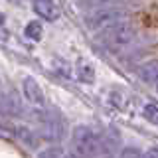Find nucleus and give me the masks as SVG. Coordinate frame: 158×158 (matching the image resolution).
<instances>
[{
    "label": "nucleus",
    "mask_w": 158,
    "mask_h": 158,
    "mask_svg": "<svg viewBox=\"0 0 158 158\" xmlns=\"http://www.w3.org/2000/svg\"><path fill=\"white\" fill-rule=\"evenodd\" d=\"M71 150L75 158H95L101 154L99 135L87 125H79L71 132Z\"/></svg>",
    "instance_id": "nucleus-1"
},
{
    "label": "nucleus",
    "mask_w": 158,
    "mask_h": 158,
    "mask_svg": "<svg viewBox=\"0 0 158 158\" xmlns=\"http://www.w3.org/2000/svg\"><path fill=\"white\" fill-rule=\"evenodd\" d=\"M135 38H136V30H135V26H131L128 22L115 24V26L107 28L105 32L97 34V40L107 49H111V52H118V49L128 48L132 42H135Z\"/></svg>",
    "instance_id": "nucleus-2"
},
{
    "label": "nucleus",
    "mask_w": 158,
    "mask_h": 158,
    "mask_svg": "<svg viewBox=\"0 0 158 158\" xmlns=\"http://www.w3.org/2000/svg\"><path fill=\"white\" fill-rule=\"evenodd\" d=\"M121 22H125V12L118 8H97L85 16L87 28L93 30L95 34H101L107 28L115 26V24H121Z\"/></svg>",
    "instance_id": "nucleus-3"
},
{
    "label": "nucleus",
    "mask_w": 158,
    "mask_h": 158,
    "mask_svg": "<svg viewBox=\"0 0 158 158\" xmlns=\"http://www.w3.org/2000/svg\"><path fill=\"white\" fill-rule=\"evenodd\" d=\"M0 115L8 118L22 115V101L16 91H6L0 95Z\"/></svg>",
    "instance_id": "nucleus-4"
},
{
    "label": "nucleus",
    "mask_w": 158,
    "mask_h": 158,
    "mask_svg": "<svg viewBox=\"0 0 158 158\" xmlns=\"http://www.w3.org/2000/svg\"><path fill=\"white\" fill-rule=\"evenodd\" d=\"M22 91H24V97H26L32 105H36V107L44 105V101H46L42 87H40V83L34 77H26L22 81Z\"/></svg>",
    "instance_id": "nucleus-5"
},
{
    "label": "nucleus",
    "mask_w": 158,
    "mask_h": 158,
    "mask_svg": "<svg viewBox=\"0 0 158 158\" xmlns=\"http://www.w3.org/2000/svg\"><path fill=\"white\" fill-rule=\"evenodd\" d=\"M32 6H34V12L40 18L48 20V22H56L59 18V10L52 0H32Z\"/></svg>",
    "instance_id": "nucleus-6"
},
{
    "label": "nucleus",
    "mask_w": 158,
    "mask_h": 158,
    "mask_svg": "<svg viewBox=\"0 0 158 158\" xmlns=\"http://www.w3.org/2000/svg\"><path fill=\"white\" fill-rule=\"evenodd\" d=\"M75 77L83 83H93L95 81V67L91 61H87L85 57H79L75 63Z\"/></svg>",
    "instance_id": "nucleus-7"
},
{
    "label": "nucleus",
    "mask_w": 158,
    "mask_h": 158,
    "mask_svg": "<svg viewBox=\"0 0 158 158\" xmlns=\"http://www.w3.org/2000/svg\"><path fill=\"white\" fill-rule=\"evenodd\" d=\"M138 79L144 83H156L158 81V61H148L138 67Z\"/></svg>",
    "instance_id": "nucleus-8"
},
{
    "label": "nucleus",
    "mask_w": 158,
    "mask_h": 158,
    "mask_svg": "<svg viewBox=\"0 0 158 158\" xmlns=\"http://www.w3.org/2000/svg\"><path fill=\"white\" fill-rule=\"evenodd\" d=\"M16 136H18V140H22L24 144L30 146V148H36L38 142H40V136L28 127H18L16 128Z\"/></svg>",
    "instance_id": "nucleus-9"
},
{
    "label": "nucleus",
    "mask_w": 158,
    "mask_h": 158,
    "mask_svg": "<svg viewBox=\"0 0 158 158\" xmlns=\"http://www.w3.org/2000/svg\"><path fill=\"white\" fill-rule=\"evenodd\" d=\"M99 140H101V152L105 154H111L118 148V136L113 135V132H107V135H99Z\"/></svg>",
    "instance_id": "nucleus-10"
},
{
    "label": "nucleus",
    "mask_w": 158,
    "mask_h": 158,
    "mask_svg": "<svg viewBox=\"0 0 158 158\" xmlns=\"http://www.w3.org/2000/svg\"><path fill=\"white\" fill-rule=\"evenodd\" d=\"M24 34H26V38L36 40V42H38V40H42V36H44V28H42V24H40L38 20H32V22L26 24Z\"/></svg>",
    "instance_id": "nucleus-11"
},
{
    "label": "nucleus",
    "mask_w": 158,
    "mask_h": 158,
    "mask_svg": "<svg viewBox=\"0 0 158 158\" xmlns=\"http://www.w3.org/2000/svg\"><path fill=\"white\" fill-rule=\"evenodd\" d=\"M142 117H144L148 123H152V125H158V107L154 105V103L144 105L142 107Z\"/></svg>",
    "instance_id": "nucleus-12"
},
{
    "label": "nucleus",
    "mask_w": 158,
    "mask_h": 158,
    "mask_svg": "<svg viewBox=\"0 0 158 158\" xmlns=\"http://www.w3.org/2000/svg\"><path fill=\"white\" fill-rule=\"evenodd\" d=\"M38 158H63V150L59 146H49V148L40 152Z\"/></svg>",
    "instance_id": "nucleus-13"
},
{
    "label": "nucleus",
    "mask_w": 158,
    "mask_h": 158,
    "mask_svg": "<svg viewBox=\"0 0 158 158\" xmlns=\"http://www.w3.org/2000/svg\"><path fill=\"white\" fill-rule=\"evenodd\" d=\"M121 158H142V152L138 148H125L121 152Z\"/></svg>",
    "instance_id": "nucleus-14"
},
{
    "label": "nucleus",
    "mask_w": 158,
    "mask_h": 158,
    "mask_svg": "<svg viewBox=\"0 0 158 158\" xmlns=\"http://www.w3.org/2000/svg\"><path fill=\"white\" fill-rule=\"evenodd\" d=\"M83 4H89V6H93V8H97V6H103V4H107V2H111V0H81Z\"/></svg>",
    "instance_id": "nucleus-15"
},
{
    "label": "nucleus",
    "mask_w": 158,
    "mask_h": 158,
    "mask_svg": "<svg viewBox=\"0 0 158 158\" xmlns=\"http://www.w3.org/2000/svg\"><path fill=\"white\" fill-rule=\"evenodd\" d=\"M142 158H158V148H150V150H146Z\"/></svg>",
    "instance_id": "nucleus-16"
},
{
    "label": "nucleus",
    "mask_w": 158,
    "mask_h": 158,
    "mask_svg": "<svg viewBox=\"0 0 158 158\" xmlns=\"http://www.w3.org/2000/svg\"><path fill=\"white\" fill-rule=\"evenodd\" d=\"M63 158H75L73 154H63Z\"/></svg>",
    "instance_id": "nucleus-17"
},
{
    "label": "nucleus",
    "mask_w": 158,
    "mask_h": 158,
    "mask_svg": "<svg viewBox=\"0 0 158 158\" xmlns=\"http://www.w3.org/2000/svg\"><path fill=\"white\" fill-rule=\"evenodd\" d=\"M10 2H14V4H16V2H20V0H10Z\"/></svg>",
    "instance_id": "nucleus-18"
},
{
    "label": "nucleus",
    "mask_w": 158,
    "mask_h": 158,
    "mask_svg": "<svg viewBox=\"0 0 158 158\" xmlns=\"http://www.w3.org/2000/svg\"><path fill=\"white\" fill-rule=\"evenodd\" d=\"M154 85H156V91H158V81H156V83H154Z\"/></svg>",
    "instance_id": "nucleus-19"
},
{
    "label": "nucleus",
    "mask_w": 158,
    "mask_h": 158,
    "mask_svg": "<svg viewBox=\"0 0 158 158\" xmlns=\"http://www.w3.org/2000/svg\"><path fill=\"white\" fill-rule=\"evenodd\" d=\"M0 22H4V18H2V16H0Z\"/></svg>",
    "instance_id": "nucleus-20"
}]
</instances>
